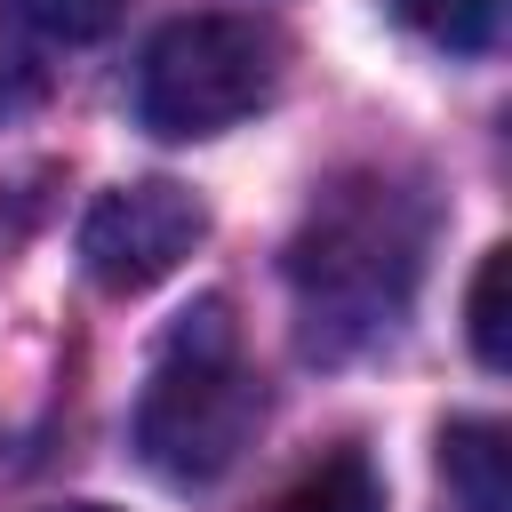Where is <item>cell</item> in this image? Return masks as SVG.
<instances>
[{"instance_id": "6da1fadb", "label": "cell", "mask_w": 512, "mask_h": 512, "mask_svg": "<svg viewBox=\"0 0 512 512\" xmlns=\"http://www.w3.org/2000/svg\"><path fill=\"white\" fill-rule=\"evenodd\" d=\"M424 272V208L384 176H344L312 200L304 232L288 240V288L304 344L344 360L400 328Z\"/></svg>"}, {"instance_id": "7a4b0ae2", "label": "cell", "mask_w": 512, "mask_h": 512, "mask_svg": "<svg viewBox=\"0 0 512 512\" xmlns=\"http://www.w3.org/2000/svg\"><path fill=\"white\" fill-rule=\"evenodd\" d=\"M256 416H264V392L240 360L232 304L200 296L152 360V384L136 400V448L160 480L192 488V480H216L240 464V448L256 440Z\"/></svg>"}, {"instance_id": "3957f363", "label": "cell", "mask_w": 512, "mask_h": 512, "mask_svg": "<svg viewBox=\"0 0 512 512\" xmlns=\"http://www.w3.org/2000/svg\"><path fill=\"white\" fill-rule=\"evenodd\" d=\"M280 80V48L248 16H176L136 64V112L152 136H224Z\"/></svg>"}, {"instance_id": "277c9868", "label": "cell", "mask_w": 512, "mask_h": 512, "mask_svg": "<svg viewBox=\"0 0 512 512\" xmlns=\"http://www.w3.org/2000/svg\"><path fill=\"white\" fill-rule=\"evenodd\" d=\"M200 232H208V208L184 184H168V176L112 184L80 216V264L104 296H144L200 248Z\"/></svg>"}, {"instance_id": "5b68a950", "label": "cell", "mask_w": 512, "mask_h": 512, "mask_svg": "<svg viewBox=\"0 0 512 512\" xmlns=\"http://www.w3.org/2000/svg\"><path fill=\"white\" fill-rule=\"evenodd\" d=\"M440 464H448V488L464 496V512H512V448H504V424H448Z\"/></svg>"}, {"instance_id": "8992f818", "label": "cell", "mask_w": 512, "mask_h": 512, "mask_svg": "<svg viewBox=\"0 0 512 512\" xmlns=\"http://www.w3.org/2000/svg\"><path fill=\"white\" fill-rule=\"evenodd\" d=\"M264 512H384V480H376V464L360 448H336L312 472H296Z\"/></svg>"}, {"instance_id": "52a82bcc", "label": "cell", "mask_w": 512, "mask_h": 512, "mask_svg": "<svg viewBox=\"0 0 512 512\" xmlns=\"http://www.w3.org/2000/svg\"><path fill=\"white\" fill-rule=\"evenodd\" d=\"M504 288H512V248H488L480 272H472V296H464L480 368H504V360H512V312H504Z\"/></svg>"}, {"instance_id": "ba28073f", "label": "cell", "mask_w": 512, "mask_h": 512, "mask_svg": "<svg viewBox=\"0 0 512 512\" xmlns=\"http://www.w3.org/2000/svg\"><path fill=\"white\" fill-rule=\"evenodd\" d=\"M392 8H400V24H416L424 40H440L456 56L488 48L496 24H504V0H392Z\"/></svg>"}, {"instance_id": "9c48e42d", "label": "cell", "mask_w": 512, "mask_h": 512, "mask_svg": "<svg viewBox=\"0 0 512 512\" xmlns=\"http://www.w3.org/2000/svg\"><path fill=\"white\" fill-rule=\"evenodd\" d=\"M8 8H16L32 32H48V40H104L128 0H8Z\"/></svg>"}, {"instance_id": "30bf717a", "label": "cell", "mask_w": 512, "mask_h": 512, "mask_svg": "<svg viewBox=\"0 0 512 512\" xmlns=\"http://www.w3.org/2000/svg\"><path fill=\"white\" fill-rule=\"evenodd\" d=\"M24 104H40V64L16 32H0V120H16Z\"/></svg>"}, {"instance_id": "8fae6325", "label": "cell", "mask_w": 512, "mask_h": 512, "mask_svg": "<svg viewBox=\"0 0 512 512\" xmlns=\"http://www.w3.org/2000/svg\"><path fill=\"white\" fill-rule=\"evenodd\" d=\"M56 512H112V504H56Z\"/></svg>"}]
</instances>
